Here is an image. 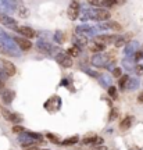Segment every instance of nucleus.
<instances>
[{"label": "nucleus", "instance_id": "1", "mask_svg": "<svg viewBox=\"0 0 143 150\" xmlns=\"http://www.w3.org/2000/svg\"><path fill=\"white\" fill-rule=\"evenodd\" d=\"M0 52L7 54V56H13V57L21 56V50L17 46L14 38H11L8 33H6L1 28H0Z\"/></svg>", "mask_w": 143, "mask_h": 150}, {"label": "nucleus", "instance_id": "2", "mask_svg": "<svg viewBox=\"0 0 143 150\" xmlns=\"http://www.w3.org/2000/svg\"><path fill=\"white\" fill-rule=\"evenodd\" d=\"M110 11L103 7H95V8H85L82 11V14L79 16V18L82 21H88V20H95V21L106 22L110 20Z\"/></svg>", "mask_w": 143, "mask_h": 150}, {"label": "nucleus", "instance_id": "3", "mask_svg": "<svg viewBox=\"0 0 143 150\" xmlns=\"http://www.w3.org/2000/svg\"><path fill=\"white\" fill-rule=\"evenodd\" d=\"M90 63L95 65V67H99V68H107V67L111 65V63H114V60H111V56H110V54L97 53L92 57Z\"/></svg>", "mask_w": 143, "mask_h": 150}, {"label": "nucleus", "instance_id": "4", "mask_svg": "<svg viewBox=\"0 0 143 150\" xmlns=\"http://www.w3.org/2000/svg\"><path fill=\"white\" fill-rule=\"evenodd\" d=\"M36 47L39 49V52H42V53L47 54V56H57L60 53V50H58V46L56 45H52V43L46 42V40H43V39H39L36 43Z\"/></svg>", "mask_w": 143, "mask_h": 150}, {"label": "nucleus", "instance_id": "5", "mask_svg": "<svg viewBox=\"0 0 143 150\" xmlns=\"http://www.w3.org/2000/svg\"><path fill=\"white\" fill-rule=\"evenodd\" d=\"M60 107H61V97L57 96V95L52 96L47 102L45 103V108H46L49 112L58 111V110H60Z\"/></svg>", "mask_w": 143, "mask_h": 150}, {"label": "nucleus", "instance_id": "6", "mask_svg": "<svg viewBox=\"0 0 143 150\" xmlns=\"http://www.w3.org/2000/svg\"><path fill=\"white\" fill-rule=\"evenodd\" d=\"M54 59H56V61H57L61 67H64V68H69V67H72V64H74V60H72V57H71L68 53L60 52Z\"/></svg>", "mask_w": 143, "mask_h": 150}, {"label": "nucleus", "instance_id": "7", "mask_svg": "<svg viewBox=\"0 0 143 150\" xmlns=\"http://www.w3.org/2000/svg\"><path fill=\"white\" fill-rule=\"evenodd\" d=\"M81 4L76 1V0H72L71 4L68 6V10H67V14H68V18L71 21H75L78 17L81 16Z\"/></svg>", "mask_w": 143, "mask_h": 150}, {"label": "nucleus", "instance_id": "8", "mask_svg": "<svg viewBox=\"0 0 143 150\" xmlns=\"http://www.w3.org/2000/svg\"><path fill=\"white\" fill-rule=\"evenodd\" d=\"M0 24L3 27L10 28V29H17V27H18V22L11 16L6 14V13H0Z\"/></svg>", "mask_w": 143, "mask_h": 150}, {"label": "nucleus", "instance_id": "9", "mask_svg": "<svg viewBox=\"0 0 143 150\" xmlns=\"http://www.w3.org/2000/svg\"><path fill=\"white\" fill-rule=\"evenodd\" d=\"M75 33L84 38L95 36V28L89 27V25H78V27H75Z\"/></svg>", "mask_w": 143, "mask_h": 150}, {"label": "nucleus", "instance_id": "10", "mask_svg": "<svg viewBox=\"0 0 143 150\" xmlns=\"http://www.w3.org/2000/svg\"><path fill=\"white\" fill-rule=\"evenodd\" d=\"M118 38H120L118 35H99V36H96L93 40L107 46V45H115V42L118 40Z\"/></svg>", "mask_w": 143, "mask_h": 150}, {"label": "nucleus", "instance_id": "11", "mask_svg": "<svg viewBox=\"0 0 143 150\" xmlns=\"http://www.w3.org/2000/svg\"><path fill=\"white\" fill-rule=\"evenodd\" d=\"M97 29H100V31H121L122 27L115 21H106L101 22L100 25H97Z\"/></svg>", "mask_w": 143, "mask_h": 150}, {"label": "nucleus", "instance_id": "12", "mask_svg": "<svg viewBox=\"0 0 143 150\" xmlns=\"http://www.w3.org/2000/svg\"><path fill=\"white\" fill-rule=\"evenodd\" d=\"M14 40H16L17 46L20 47L21 52H28V50H31L32 49V43L29 39L27 38H22V36H16L14 38Z\"/></svg>", "mask_w": 143, "mask_h": 150}, {"label": "nucleus", "instance_id": "13", "mask_svg": "<svg viewBox=\"0 0 143 150\" xmlns=\"http://www.w3.org/2000/svg\"><path fill=\"white\" fill-rule=\"evenodd\" d=\"M16 31L20 33L22 38H27V39H33V38L36 36V32H35V31H33L31 27H24V25H18Z\"/></svg>", "mask_w": 143, "mask_h": 150}, {"label": "nucleus", "instance_id": "14", "mask_svg": "<svg viewBox=\"0 0 143 150\" xmlns=\"http://www.w3.org/2000/svg\"><path fill=\"white\" fill-rule=\"evenodd\" d=\"M1 67H3V71H4V74L7 76H13V75H16L17 72V67L11 61L8 60H1Z\"/></svg>", "mask_w": 143, "mask_h": 150}, {"label": "nucleus", "instance_id": "15", "mask_svg": "<svg viewBox=\"0 0 143 150\" xmlns=\"http://www.w3.org/2000/svg\"><path fill=\"white\" fill-rule=\"evenodd\" d=\"M0 96H1V100H3L6 104H10V103H13L14 97H16V92L11 91V89H1Z\"/></svg>", "mask_w": 143, "mask_h": 150}, {"label": "nucleus", "instance_id": "16", "mask_svg": "<svg viewBox=\"0 0 143 150\" xmlns=\"http://www.w3.org/2000/svg\"><path fill=\"white\" fill-rule=\"evenodd\" d=\"M138 47H139V43L135 42V40H131L129 43L125 45V49H124V53L127 54V56H132L138 52Z\"/></svg>", "mask_w": 143, "mask_h": 150}, {"label": "nucleus", "instance_id": "17", "mask_svg": "<svg viewBox=\"0 0 143 150\" xmlns=\"http://www.w3.org/2000/svg\"><path fill=\"white\" fill-rule=\"evenodd\" d=\"M72 42H74V46H76L78 49H82V47H86L89 42H88V38H84V36H79V35H75L72 38Z\"/></svg>", "mask_w": 143, "mask_h": 150}, {"label": "nucleus", "instance_id": "18", "mask_svg": "<svg viewBox=\"0 0 143 150\" xmlns=\"http://www.w3.org/2000/svg\"><path fill=\"white\" fill-rule=\"evenodd\" d=\"M88 47H89L90 52H93V53L97 54V53H103V50L106 49V46L99 42H96V40H92V42L88 45Z\"/></svg>", "mask_w": 143, "mask_h": 150}, {"label": "nucleus", "instance_id": "19", "mask_svg": "<svg viewBox=\"0 0 143 150\" xmlns=\"http://www.w3.org/2000/svg\"><path fill=\"white\" fill-rule=\"evenodd\" d=\"M82 142L85 143V145H100V143H103V138H100V136H96V135H89V136H86V138H84L82 139Z\"/></svg>", "mask_w": 143, "mask_h": 150}, {"label": "nucleus", "instance_id": "20", "mask_svg": "<svg viewBox=\"0 0 143 150\" xmlns=\"http://www.w3.org/2000/svg\"><path fill=\"white\" fill-rule=\"evenodd\" d=\"M132 122H133V117L132 115H127L121 121V124H120V129L121 131H128V129L132 127Z\"/></svg>", "mask_w": 143, "mask_h": 150}, {"label": "nucleus", "instance_id": "21", "mask_svg": "<svg viewBox=\"0 0 143 150\" xmlns=\"http://www.w3.org/2000/svg\"><path fill=\"white\" fill-rule=\"evenodd\" d=\"M128 82H129V76H128L127 74H124L118 79V88L121 89V91H124V89H127V86H128Z\"/></svg>", "mask_w": 143, "mask_h": 150}, {"label": "nucleus", "instance_id": "22", "mask_svg": "<svg viewBox=\"0 0 143 150\" xmlns=\"http://www.w3.org/2000/svg\"><path fill=\"white\" fill-rule=\"evenodd\" d=\"M78 140H79V136H76V135H75V136H72V138H68V139L63 140L61 143H63L64 146H69V145H75Z\"/></svg>", "mask_w": 143, "mask_h": 150}, {"label": "nucleus", "instance_id": "23", "mask_svg": "<svg viewBox=\"0 0 143 150\" xmlns=\"http://www.w3.org/2000/svg\"><path fill=\"white\" fill-rule=\"evenodd\" d=\"M139 86V81L138 79H135V78H129V82H128V86H127V89H129V91H133V89H136Z\"/></svg>", "mask_w": 143, "mask_h": 150}, {"label": "nucleus", "instance_id": "24", "mask_svg": "<svg viewBox=\"0 0 143 150\" xmlns=\"http://www.w3.org/2000/svg\"><path fill=\"white\" fill-rule=\"evenodd\" d=\"M46 138H47V140H50L52 143H60V142H61L57 135L52 134V132H47V134H46Z\"/></svg>", "mask_w": 143, "mask_h": 150}, {"label": "nucleus", "instance_id": "25", "mask_svg": "<svg viewBox=\"0 0 143 150\" xmlns=\"http://www.w3.org/2000/svg\"><path fill=\"white\" fill-rule=\"evenodd\" d=\"M118 4V1L117 0H103V3H101V7L103 8H110L113 6Z\"/></svg>", "mask_w": 143, "mask_h": 150}, {"label": "nucleus", "instance_id": "26", "mask_svg": "<svg viewBox=\"0 0 143 150\" xmlns=\"http://www.w3.org/2000/svg\"><path fill=\"white\" fill-rule=\"evenodd\" d=\"M107 93H108V96L111 97V99H114V100H115L117 97H118V95H117V88H115V86H108V88H107Z\"/></svg>", "mask_w": 143, "mask_h": 150}, {"label": "nucleus", "instance_id": "27", "mask_svg": "<svg viewBox=\"0 0 143 150\" xmlns=\"http://www.w3.org/2000/svg\"><path fill=\"white\" fill-rule=\"evenodd\" d=\"M10 121L13 124H17V125H18L20 122H22V117L20 115V114H17V112H13V115H11V120H10Z\"/></svg>", "mask_w": 143, "mask_h": 150}, {"label": "nucleus", "instance_id": "28", "mask_svg": "<svg viewBox=\"0 0 143 150\" xmlns=\"http://www.w3.org/2000/svg\"><path fill=\"white\" fill-rule=\"evenodd\" d=\"M79 52H81V49H78L76 46H72L71 49H68L67 53H68L71 57H76V56H79Z\"/></svg>", "mask_w": 143, "mask_h": 150}, {"label": "nucleus", "instance_id": "29", "mask_svg": "<svg viewBox=\"0 0 143 150\" xmlns=\"http://www.w3.org/2000/svg\"><path fill=\"white\" fill-rule=\"evenodd\" d=\"M113 76H115V78H121L122 76V70L120 67H115V68H113Z\"/></svg>", "mask_w": 143, "mask_h": 150}, {"label": "nucleus", "instance_id": "30", "mask_svg": "<svg viewBox=\"0 0 143 150\" xmlns=\"http://www.w3.org/2000/svg\"><path fill=\"white\" fill-rule=\"evenodd\" d=\"M11 129H13L14 134H24V132H25V128L21 127V125H16V127H13Z\"/></svg>", "mask_w": 143, "mask_h": 150}, {"label": "nucleus", "instance_id": "31", "mask_svg": "<svg viewBox=\"0 0 143 150\" xmlns=\"http://www.w3.org/2000/svg\"><path fill=\"white\" fill-rule=\"evenodd\" d=\"M54 39H56L58 43H63L64 42V35H63V32L57 31V32L54 33Z\"/></svg>", "mask_w": 143, "mask_h": 150}, {"label": "nucleus", "instance_id": "32", "mask_svg": "<svg viewBox=\"0 0 143 150\" xmlns=\"http://www.w3.org/2000/svg\"><path fill=\"white\" fill-rule=\"evenodd\" d=\"M1 114H3V117H4L7 121H10L11 115H13V112H10L8 110H6V108H1Z\"/></svg>", "mask_w": 143, "mask_h": 150}, {"label": "nucleus", "instance_id": "33", "mask_svg": "<svg viewBox=\"0 0 143 150\" xmlns=\"http://www.w3.org/2000/svg\"><path fill=\"white\" fill-rule=\"evenodd\" d=\"M117 117H118V110H117V108H113L111 111H110V117H108V120L113 121V120H115Z\"/></svg>", "mask_w": 143, "mask_h": 150}, {"label": "nucleus", "instance_id": "34", "mask_svg": "<svg viewBox=\"0 0 143 150\" xmlns=\"http://www.w3.org/2000/svg\"><path fill=\"white\" fill-rule=\"evenodd\" d=\"M88 3L92 6H95V7H101V3H103V0H88Z\"/></svg>", "mask_w": 143, "mask_h": 150}, {"label": "nucleus", "instance_id": "35", "mask_svg": "<svg viewBox=\"0 0 143 150\" xmlns=\"http://www.w3.org/2000/svg\"><path fill=\"white\" fill-rule=\"evenodd\" d=\"M143 59V52H140V50H138L136 53L133 54V60L135 61H139V60H142Z\"/></svg>", "mask_w": 143, "mask_h": 150}, {"label": "nucleus", "instance_id": "36", "mask_svg": "<svg viewBox=\"0 0 143 150\" xmlns=\"http://www.w3.org/2000/svg\"><path fill=\"white\" fill-rule=\"evenodd\" d=\"M133 71L136 72V75H142V74H143V65H140V64L135 65V68H133Z\"/></svg>", "mask_w": 143, "mask_h": 150}, {"label": "nucleus", "instance_id": "37", "mask_svg": "<svg viewBox=\"0 0 143 150\" xmlns=\"http://www.w3.org/2000/svg\"><path fill=\"white\" fill-rule=\"evenodd\" d=\"M6 11H10V10H8V7L6 6L4 1L0 0V13H6Z\"/></svg>", "mask_w": 143, "mask_h": 150}, {"label": "nucleus", "instance_id": "38", "mask_svg": "<svg viewBox=\"0 0 143 150\" xmlns=\"http://www.w3.org/2000/svg\"><path fill=\"white\" fill-rule=\"evenodd\" d=\"M18 13H20V16L21 17H28V10L25 8V7H24V8L20 7V8H18Z\"/></svg>", "mask_w": 143, "mask_h": 150}, {"label": "nucleus", "instance_id": "39", "mask_svg": "<svg viewBox=\"0 0 143 150\" xmlns=\"http://www.w3.org/2000/svg\"><path fill=\"white\" fill-rule=\"evenodd\" d=\"M85 72L88 75H90V76H93V78H99V76H100L97 72H93V71H90V70H85Z\"/></svg>", "mask_w": 143, "mask_h": 150}, {"label": "nucleus", "instance_id": "40", "mask_svg": "<svg viewBox=\"0 0 143 150\" xmlns=\"http://www.w3.org/2000/svg\"><path fill=\"white\" fill-rule=\"evenodd\" d=\"M138 102H139V103H143V92H142V93H139V96H138Z\"/></svg>", "mask_w": 143, "mask_h": 150}, {"label": "nucleus", "instance_id": "41", "mask_svg": "<svg viewBox=\"0 0 143 150\" xmlns=\"http://www.w3.org/2000/svg\"><path fill=\"white\" fill-rule=\"evenodd\" d=\"M96 150H107V147H106V146H97V147H96Z\"/></svg>", "mask_w": 143, "mask_h": 150}, {"label": "nucleus", "instance_id": "42", "mask_svg": "<svg viewBox=\"0 0 143 150\" xmlns=\"http://www.w3.org/2000/svg\"><path fill=\"white\" fill-rule=\"evenodd\" d=\"M38 147H28V149H24V150H36Z\"/></svg>", "mask_w": 143, "mask_h": 150}, {"label": "nucleus", "instance_id": "43", "mask_svg": "<svg viewBox=\"0 0 143 150\" xmlns=\"http://www.w3.org/2000/svg\"><path fill=\"white\" fill-rule=\"evenodd\" d=\"M36 150H46V149H36Z\"/></svg>", "mask_w": 143, "mask_h": 150}]
</instances>
